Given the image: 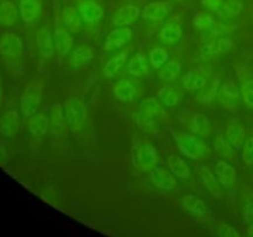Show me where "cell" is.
Returning <instances> with one entry per match:
<instances>
[{
	"label": "cell",
	"instance_id": "1",
	"mask_svg": "<svg viewBox=\"0 0 253 237\" xmlns=\"http://www.w3.org/2000/svg\"><path fill=\"white\" fill-rule=\"evenodd\" d=\"M174 141L180 153L189 159H203L209 155V147L194 133H179L173 131Z\"/></svg>",
	"mask_w": 253,
	"mask_h": 237
},
{
	"label": "cell",
	"instance_id": "2",
	"mask_svg": "<svg viewBox=\"0 0 253 237\" xmlns=\"http://www.w3.org/2000/svg\"><path fill=\"white\" fill-rule=\"evenodd\" d=\"M66 114L67 125L74 131H79L83 127L86 118V108L84 101L79 96H71L63 104Z\"/></svg>",
	"mask_w": 253,
	"mask_h": 237
},
{
	"label": "cell",
	"instance_id": "3",
	"mask_svg": "<svg viewBox=\"0 0 253 237\" xmlns=\"http://www.w3.org/2000/svg\"><path fill=\"white\" fill-rule=\"evenodd\" d=\"M182 209L198 222H209L212 219L211 210L197 195H184L182 199Z\"/></svg>",
	"mask_w": 253,
	"mask_h": 237
},
{
	"label": "cell",
	"instance_id": "4",
	"mask_svg": "<svg viewBox=\"0 0 253 237\" xmlns=\"http://www.w3.org/2000/svg\"><path fill=\"white\" fill-rule=\"evenodd\" d=\"M133 163L142 172L155 169L157 164V150L150 142H143L133 151Z\"/></svg>",
	"mask_w": 253,
	"mask_h": 237
},
{
	"label": "cell",
	"instance_id": "5",
	"mask_svg": "<svg viewBox=\"0 0 253 237\" xmlns=\"http://www.w3.org/2000/svg\"><path fill=\"white\" fill-rule=\"evenodd\" d=\"M42 95V85L39 83L30 84L26 86L25 91L22 93L20 99V105H21L22 114L26 118H31L32 115L37 113L41 104Z\"/></svg>",
	"mask_w": 253,
	"mask_h": 237
},
{
	"label": "cell",
	"instance_id": "6",
	"mask_svg": "<svg viewBox=\"0 0 253 237\" xmlns=\"http://www.w3.org/2000/svg\"><path fill=\"white\" fill-rule=\"evenodd\" d=\"M241 90L232 80L222 84L217 91V100L227 110H239L241 108Z\"/></svg>",
	"mask_w": 253,
	"mask_h": 237
},
{
	"label": "cell",
	"instance_id": "7",
	"mask_svg": "<svg viewBox=\"0 0 253 237\" xmlns=\"http://www.w3.org/2000/svg\"><path fill=\"white\" fill-rule=\"evenodd\" d=\"M77 9L83 22L86 25L98 24L105 14L103 5L96 0H79Z\"/></svg>",
	"mask_w": 253,
	"mask_h": 237
},
{
	"label": "cell",
	"instance_id": "8",
	"mask_svg": "<svg viewBox=\"0 0 253 237\" xmlns=\"http://www.w3.org/2000/svg\"><path fill=\"white\" fill-rule=\"evenodd\" d=\"M132 39V31L128 26L115 27L108 34L105 39V51L106 53H113L118 49L123 48L126 43Z\"/></svg>",
	"mask_w": 253,
	"mask_h": 237
},
{
	"label": "cell",
	"instance_id": "9",
	"mask_svg": "<svg viewBox=\"0 0 253 237\" xmlns=\"http://www.w3.org/2000/svg\"><path fill=\"white\" fill-rule=\"evenodd\" d=\"M209 77L210 76L208 74L207 69L204 67H198V68H194L188 72L182 78L180 84H182V86L185 90H202L207 85L208 80H209Z\"/></svg>",
	"mask_w": 253,
	"mask_h": 237
},
{
	"label": "cell",
	"instance_id": "10",
	"mask_svg": "<svg viewBox=\"0 0 253 237\" xmlns=\"http://www.w3.org/2000/svg\"><path fill=\"white\" fill-rule=\"evenodd\" d=\"M140 15L141 12L138 6L133 4H125L114 12L111 17V24L115 27L130 26L140 17Z\"/></svg>",
	"mask_w": 253,
	"mask_h": 237
},
{
	"label": "cell",
	"instance_id": "11",
	"mask_svg": "<svg viewBox=\"0 0 253 237\" xmlns=\"http://www.w3.org/2000/svg\"><path fill=\"white\" fill-rule=\"evenodd\" d=\"M61 21L57 19L56 26H54V47H56L59 56H66V54L69 53L72 46H73V37H72L71 32L66 29L63 22L61 24Z\"/></svg>",
	"mask_w": 253,
	"mask_h": 237
},
{
	"label": "cell",
	"instance_id": "12",
	"mask_svg": "<svg viewBox=\"0 0 253 237\" xmlns=\"http://www.w3.org/2000/svg\"><path fill=\"white\" fill-rule=\"evenodd\" d=\"M36 42L39 46L40 53L44 59L52 58L54 54V40L52 36L49 25H42L36 32Z\"/></svg>",
	"mask_w": 253,
	"mask_h": 237
},
{
	"label": "cell",
	"instance_id": "13",
	"mask_svg": "<svg viewBox=\"0 0 253 237\" xmlns=\"http://www.w3.org/2000/svg\"><path fill=\"white\" fill-rule=\"evenodd\" d=\"M173 5L169 1H155L150 2L143 7L141 17L146 21H161L166 19L172 10Z\"/></svg>",
	"mask_w": 253,
	"mask_h": 237
},
{
	"label": "cell",
	"instance_id": "14",
	"mask_svg": "<svg viewBox=\"0 0 253 237\" xmlns=\"http://www.w3.org/2000/svg\"><path fill=\"white\" fill-rule=\"evenodd\" d=\"M235 49H236V44L232 40L221 37V39L212 40V41L205 43L202 47L200 53H202L203 58H209V57L215 56V54L230 53V52H234Z\"/></svg>",
	"mask_w": 253,
	"mask_h": 237
},
{
	"label": "cell",
	"instance_id": "15",
	"mask_svg": "<svg viewBox=\"0 0 253 237\" xmlns=\"http://www.w3.org/2000/svg\"><path fill=\"white\" fill-rule=\"evenodd\" d=\"M22 42L15 34H5L0 40V54L9 58H16L22 53Z\"/></svg>",
	"mask_w": 253,
	"mask_h": 237
},
{
	"label": "cell",
	"instance_id": "16",
	"mask_svg": "<svg viewBox=\"0 0 253 237\" xmlns=\"http://www.w3.org/2000/svg\"><path fill=\"white\" fill-rule=\"evenodd\" d=\"M215 174L220 183L225 187H235L237 184V172L234 168V165L230 164L227 160L220 159L215 164Z\"/></svg>",
	"mask_w": 253,
	"mask_h": 237
},
{
	"label": "cell",
	"instance_id": "17",
	"mask_svg": "<svg viewBox=\"0 0 253 237\" xmlns=\"http://www.w3.org/2000/svg\"><path fill=\"white\" fill-rule=\"evenodd\" d=\"M61 20L71 34H78L83 29V20L76 6H72V5L64 6L62 10Z\"/></svg>",
	"mask_w": 253,
	"mask_h": 237
},
{
	"label": "cell",
	"instance_id": "18",
	"mask_svg": "<svg viewBox=\"0 0 253 237\" xmlns=\"http://www.w3.org/2000/svg\"><path fill=\"white\" fill-rule=\"evenodd\" d=\"M227 141L231 143L235 150H241L246 141V130L245 126L240 121L231 120L227 125L226 132H225Z\"/></svg>",
	"mask_w": 253,
	"mask_h": 237
},
{
	"label": "cell",
	"instance_id": "19",
	"mask_svg": "<svg viewBox=\"0 0 253 237\" xmlns=\"http://www.w3.org/2000/svg\"><path fill=\"white\" fill-rule=\"evenodd\" d=\"M42 10V0H20L19 11L22 21L26 25L36 21Z\"/></svg>",
	"mask_w": 253,
	"mask_h": 237
},
{
	"label": "cell",
	"instance_id": "20",
	"mask_svg": "<svg viewBox=\"0 0 253 237\" xmlns=\"http://www.w3.org/2000/svg\"><path fill=\"white\" fill-rule=\"evenodd\" d=\"M198 175L202 179V182L204 183V185L207 187V189L214 195L216 199H222V190L220 188L219 179L216 178V174L210 169L207 165H200L198 168Z\"/></svg>",
	"mask_w": 253,
	"mask_h": 237
},
{
	"label": "cell",
	"instance_id": "21",
	"mask_svg": "<svg viewBox=\"0 0 253 237\" xmlns=\"http://www.w3.org/2000/svg\"><path fill=\"white\" fill-rule=\"evenodd\" d=\"M151 182L160 189L169 192L175 187V178L174 174L166 168L156 167L151 173Z\"/></svg>",
	"mask_w": 253,
	"mask_h": 237
},
{
	"label": "cell",
	"instance_id": "22",
	"mask_svg": "<svg viewBox=\"0 0 253 237\" xmlns=\"http://www.w3.org/2000/svg\"><path fill=\"white\" fill-rule=\"evenodd\" d=\"M188 128L194 135L207 137L211 132V122H210V118L204 114H193L188 121Z\"/></svg>",
	"mask_w": 253,
	"mask_h": 237
},
{
	"label": "cell",
	"instance_id": "23",
	"mask_svg": "<svg viewBox=\"0 0 253 237\" xmlns=\"http://www.w3.org/2000/svg\"><path fill=\"white\" fill-rule=\"evenodd\" d=\"M20 127L19 115L15 110L7 111L0 118V133L7 138L14 137Z\"/></svg>",
	"mask_w": 253,
	"mask_h": 237
},
{
	"label": "cell",
	"instance_id": "24",
	"mask_svg": "<svg viewBox=\"0 0 253 237\" xmlns=\"http://www.w3.org/2000/svg\"><path fill=\"white\" fill-rule=\"evenodd\" d=\"M182 26H180L179 22H177L173 19L163 25L160 32V37L163 43L173 44L179 41L180 37H182Z\"/></svg>",
	"mask_w": 253,
	"mask_h": 237
},
{
	"label": "cell",
	"instance_id": "25",
	"mask_svg": "<svg viewBox=\"0 0 253 237\" xmlns=\"http://www.w3.org/2000/svg\"><path fill=\"white\" fill-rule=\"evenodd\" d=\"M114 95L116 96V99L123 103H127L135 99L136 94H137V88H136L135 84L132 83L128 79H121L118 83L114 85Z\"/></svg>",
	"mask_w": 253,
	"mask_h": 237
},
{
	"label": "cell",
	"instance_id": "26",
	"mask_svg": "<svg viewBox=\"0 0 253 237\" xmlns=\"http://www.w3.org/2000/svg\"><path fill=\"white\" fill-rule=\"evenodd\" d=\"M93 58V49L90 47L85 46V44H81L71 54V57L68 59V64L71 67H73V68H81V67L86 66Z\"/></svg>",
	"mask_w": 253,
	"mask_h": 237
},
{
	"label": "cell",
	"instance_id": "27",
	"mask_svg": "<svg viewBox=\"0 0 253 237\" xmlns=\"http://www.w3.org/2000/svg\"><path fill=\"white\" fill-rule=\"evenodd\" d=\"M67 125L66 114H64L63 105L56 103L49 109V128L53 132H61Z\"/></svg>",
	"mask_w": 253,
	"mask_h": 237
},
{
	"label": "cell",
	"instance_id": "28",
	"mask_svg": "<svg viewBox=\"0 0 253 237\" xmlns=\"http://www.w3.org/2000/svg\"><path fill=\"white\" fill-rule=\"evenodd\" d=\"M126 59H127V53L126 52H121V53H118L113 58L109 59L103 68L104 76L109 79L115 78L120 73L121 69L124 68V66H125Z\"/></svg>",
	"mask_w": 253,
	"mask_h": 237
},
{
	"label": "cell",
	"instance_id": "29",
	"mask_svg": "<svg viewBox=\"0 0 253 237\" xmlns=\"http://www.w3.org/2000/svg\"><path fill=\"white\" fill-rule=\"evenodd\" d=\"M17 9L12 1L0 2V26L11 27L17 21Z\"/></svg>",
	"mask_w": 253,
	"mask_h": 237
},
{
	"label": "cell",
	"instance_id": "30",
	"mask_svg": "<svg viewBox=\"0 0 253 237\" xmlns=\"http://www.w3.org/2000/svg\"><path fill=\"white\" fill-rule=\"evenodd\" d=\"M29 128L36 137H42L48 132L49 118L44 114H35L29 120Z\"/></svg>",
	"mask_w": 253,
	"mask_h": 237
},
{
	"label": "cell",
	"instance_id": "31",
	"mask_svg": "<svg viewBox=\"0 0 253 237\" xmlns=\"http://www.w3.org/2000/svg\"><path fill=\"white\" fill-rule=\"evenodd\" d=\"M127 73L133 77H142L148 73V62L147 57L145 53L140 52V53L135 54L132 58L130 59L127 66Z\"/></svg>",
	"mask_w": 253,
	"mask_h": 237
},
{
	"label": "cell",
	"instance_id": "32",
	"mask_svg": "<svg viewBox=\"0 0 253 237\" xmlns=\"http://www.w3.org/2000/svg\"><path fill=\"white\" fill-rule=\"evenodd\" d=\"M168 167H169L170 172L180 179H190V168L187 164L184 159L178 158L175 156H169L168 157Z\"/></svg>",
	"mask_w": 253,
	"mask_h": 237
},
{
	"label": "cell",
	"instance_id": "33",
	"mask_svg": "<svg viewBox=\"0 0 253 237\" xmlns=\"http://www.w3.org/2000/svg\"><path fill=\"white\" fill-rule=\"evenodd\" d=\"M216 24V20L209 11H198L193 17V25L198 31L209 32Z\"/></svg>",
	"mask_w": 253,
	"mask_h": 237
},
{
	"label": "cell",
	"instance_id": "34",
	"mask_svg": "<svg viewBox=\"0 0 253 237\" xmlns=\"http://www.w3.org/2000/svg\"><path fill=\"white\" fill-rule=\"evenodd\" d=\"M180 72H182V66H180L179 62L172 59V61H168L161 68L160 77L165 83H172V81H174L179 77Z\"/></svg>",
	"mask_w": 253,
	"mask_h": 237
},
{
	"label": "cell",
	"instance_id": "35",
	"mask_svg": "<svg viewBox=\"0 0 253 237\" xmlns=\"http://www.w3.org/2000/svg\"><path fill=\"white\" fill-rule=\"evenodd\" d=\"M214 148L215 152L222 158L234 160L235 159V148L232 147L231 143L227 141L226 136L219 135L214 140Z\"/></svg>",
	"mask_w": 253,
	"mask_h": 237
},
{
	"label": "cell",
	"instance_id": "36",
	"mask_svg": "<svg viewBox=\"0 0 253 237\" xmlns=\"http://www.w3.org/2000/svg\"><path fill=\"white\" fill-rule=\"evenodd\" d=\"M140 113L145 118H152L162 113V104L156 98H148L141 103Z\"/></svg>",
	"mask_w": 253,
	"mask_h": 237
},
{
	"label": "cell",
	"instance_id": "37",
	"mask_svg": "<svg viewBox=\"0 0 253 237\" xmlns=\"http://www.w3.org/2000/svg\"><path fill=\"white\" fill-rule=\"evenodd\" d=\"M219 91V77L211 76V85H210V77L207 85L202 89V93L199 95V101L203 104H208L214 100V96Z\"/></svg>",
	"mask_w": 253,
	"mask_h": 237
},
{
	"label": "cell",
	"instance_id": "38",
	"mask_svg": "<svg viewBox=\"0 0 253 237\" xmlns=\"http://www.w3.org/2000/svg\"><path fill=\"white\" fill-rule=\"evenodd\" d=\"M242 9V2L240 0H225L221 10L217 12L222 19H234L240 14Z\"/></svg>",
	"mask_w": 253,
	"mask_h": 237
},
{
	"label": "cell",
	"instance_id": "39",
	"mask_svg": "<svg viewBox=\"0 0 253 237\" xmlns=\"http://www.w3.org/2000/svg\"><path fill=\"white\" fill-rule=\"evenodd\" d=\"M148 59L153 68L160 69L168 62V52L165 47H155L148 53Z\"/></svg>",
	"mask_w": 253,
	"mask_h": 237
},
{
	"label": "cell",
	"instance_id": "40",
	"mask_svg": "<svg viewBox=\"0 0 253 237\" xmlns=\"http://www.w3.org/2000/svg\"><path fill=\"white\" fill-rule=\"evenodd\" d=\"M158 100L166 108L173 109L179 103V96H178V94L172 88H169V86H163L162 90L158 93Z\"/></svg>",
	"mask_w": 253,
	"mask_h": 237
},
{
	"label": "cell",
	"instance_id": "41",
	"mask_svg": "<svg viewBox=\"0 0 253 237\" xmlns=\"http://www.w3.org/2000/svg\"><path fill=\"white\" fill-rule=\"evenodd\" d=\"M241 85V96L244 103L249 106L250 109H253V79H242Z\"/></svg>",
	"mask_w": 253,
	"mask_h": 237
},
{
	"label": "cell",
	"instance_id": "42",
	"mask_svg": "<svg viewBox=\"0 0 253 237\" xmlns=\"http://www.w3.org/2000/svg\"><path fill=\"white\" fill-rule=\"evenodd\" d=\"M242 160L246 165L253 164V136L245 141V145L242 147Z\"/></svg>",
	"mask_w": 253,
	"mask_h": 237
},
{
	"label": "cell",
	"instance_id": "43",
	"mask_svg": "<svg viewBox=\"0 0 253 237\" xmlns=\"http://www.w3.org/2000/svg\"><path fill=\"white\" fill-rule=\"evenodd\" d=\"M225 0H200L202 6L211 14H217L221 10Z\"/></svg>",
	"mask_w": 253,
	"mask_h": 237
},
{
	"label": "cell",
	"instance_id": "44",
	"mask_svg": "<svg viewBox=\"0 0 253 237\" xmlns=\"http://www.w3.org/2000/svg\"><path fill=\"white\" fill-rule=\"evenodd\" d=\"M217 236L219 237H241L235 227L230 226L227 224L220 225L217 229Z\"/></svg>",
	"mask_w": 253,
	"mask_h": 237
},
{
	"label": "cell",
	"instance_id": "45",
	"mask_svg": "<svg viewBox=\"0 0 253 237\" xmlns=\"http://www.w3.org/2000/svg\"><path fill=\"white\" fill-rule=\"evenodd\" d=\"M227 31H229V27H227L226 25L222 24V22L216 21V24L214 25V27L209 31V34L212 40H217V39H221V36H224V35H226Z\"/></svg>",
	"mask_w": 253,
	"mask_h": 237
},
{
	"label": "cell",
	"instance_id": "46",
	"mask_svg": "<svg viewBox=\"0 0 253 237\" xmlns=\"http://www.w3.org/2000/svg\"><path fill=\"white\" fill-rule=\"evenodd\" d=\"M242 212H244L245 221L246 222L252 221L253 220V194L250 198H247L246 201H245Z\"/></svg>",
	"mask_w": 253,
	"mask_h": 237
},
{
	"label": "cell",
	"instance_id": "47",
	"mask_svg": "<svg viewBox=\"0 0 253 237\" xmlns=\"http://www.w3.org/2000/svg\"><path fill=\"white\" fill-rule=\"evenodd\" d=\"M6 159H7L6 152H5L4 148L0 147V164H2V163L6 162Z\"/></svg>",
	"mask_w": 253,
	"mask_h": 237
},
{
	"label": "cell",
	"instance_id": "48",
	"mask_svg": "<svg viewBox=\"0 0 253 237\" xmlns=\"http://www.w3.org/2000/svg\"><path fill=\"white\" fill-rule=\"evenodd\" d=\"M249 236L250 237H253V224L249 227Z\"/></svg>",
	"mask_w": 253,
	"mask_h": 237
},
{
	"label": "cell",
	"instance_id": "49",
	"mask_svg": "<svg viewBox=\"0 0 253 237\" xmlns=\"http://www.w3.org/2000/svg\"><path fill=\"white\" fill-rule=\"evenodd\" d=\"M1 96H2V91H1V85H0V103H1Z\"/></svg>",
	"mask_w": 253,
	"mask_h": 237
},
{
	"label": "cell",
	"instance_id": "50",
	"mask_svg": "<svg viewBox=\"0 0 253 237\" xmlns=\"http://www.w3.org/2000/svg\"><path fill=\"white\" fill-rule=\"evenodd\" d=\"M173 1H178V2H182L183 0H173Z\"/></svg>",
	"mask_w": 253,
	"mask_h": 237
}]
</instances>
